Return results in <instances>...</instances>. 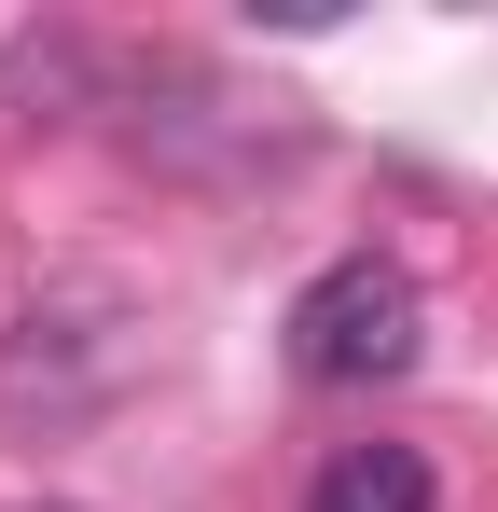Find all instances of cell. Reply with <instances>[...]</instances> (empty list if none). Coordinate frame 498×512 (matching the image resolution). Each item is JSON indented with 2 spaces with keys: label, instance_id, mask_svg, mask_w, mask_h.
I'll return each instance as SVG.
<instances>
[{
  "label": "cell",
  "instance_id": "obj_1",
  "mask_svg": "<svg viewBox=\"0 0 498 512\" xmlns=\"http://www.w3.org/2000/svg\"><path fill=\"white\" fill-rule=\"evenodd\" d=\"M415 360V277L388 250H346L291 291V374L305 388H388Z\"/></svg>",
  "mask_w": 498,
  "mask_h": 512
},
{
  "label": "cell",
  "instance_id": "obj_2",
  "mask_svg": "<svg viewBox=\"0 0 498 512\" xmlns=\"http://www.w3.org/2000/svg\"><path fill=\"white\" fill-rule=\"evenodd\" d=\"M305 512H443V485H429L415 443H332L319 485H305Z\"/></svg>",
  "mask_w": 498,
  "mask_h": 512
}]
</instances>
